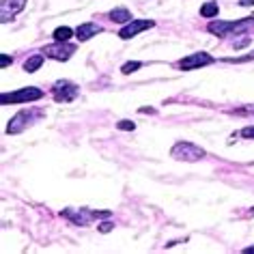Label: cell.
I'll return each instance as SVG.
<instances>
[{"mask_svg":"<svg viewBox=\"0 0 254 254\" xmlns=\"http://www.w3.org/2000/svg\"><path fill=\"white\" fill-rule=\"evenodd\" d=\"M72 35H73V31L69 26H61V28H56V31H54V39L56 41H69Z\"/></svg>","mask_w":254,"mask_h":254,"instance_id":"9a60e30c","label":"cell"},{"mask_svg":"<svg viewBox=\"0 0 254 254\" xmlns=\"http://www.w3.org/2000/svg\"><path fill=\"white\" fill-rule=\"evenodd\" d=\"M104 28L99 24H93V22H86V24H80L78 28H75V37H78V41H88L91 37H95V35H99Z\"/></svg>","mask_w":254,"mask_h":254,"instance_id":"8fae6325","label":"cell"},{"mask_svg":"<svg viewBox=\"0 0 254 254\" xmlns=\"http://www.w3.org/2000/svg\"><path fill=\"white\" fill-rule=\"evenodd\" d=\"M33 121V116H31V112L28 110H22V112H17V114L13 116V119L9 121V127H7V134H20L22 129H24L28 123Z\"/></svg>","mask_w":254,"mask_h":254,"instance_id":"9c48e42d","label":"cell"},{"mask_svg":"<svg viewBox=\"0 0 254 254\" xmlns=\"http://www.w3.org/2000/svg\"><path fill=\"white\" fill-rule=\"evenodd\" d=\"M110 20L119 22V24H127V22H132V13L127 9H114V11H110Z\"/></svg>","mask_w":254,"mask_h":254,"instance_id":"7c38bea8","label":"cell"},{"mask_svg":"<svg viewBox=\"0 0 254 254\" xmlns=\"http://www.w3.org/2000/svg\"><path fill=\"white\" fill-rule=\"evenodd\" d=\"M146 28H153V20H132L119 31V37L121 39H132L138 33L146 31Z\"/></svg>","mask_w":254,"mask_h":254,"instance_id":"52a82bcc","label":"cell"},{"mask_svg":"<svg viewBox=\"0 0 254 254\" xmlns=\"http://www.w3.org/2000/svg\"><path fill=\"white\" fill-rule=\"evenodd\" d=\"M170 155H173L175 159H179V162H198V159H203L207 153H205V149H200V146L183 140V143H177L173 146Z\"/></svg>","mask_w":254,"mask_h":254,"instance_id":"3957f363","label":"cell"},{"mask_svg":"<svg viewBox=\"0 0 254 254\" xmlns=\"http://www.w3.org/2000/svg\"><path fill=\"white\" fill-rule=\"evenodd\" d=\"M241 7H254V0H239Z\"/></svg>","mask_w":254,"mask_h":254,"instance_id":"44dd1931","label":"cell"},{"mask_svg":"<svg viewBox=\"0 0 254 254\" xmlns=\"http://www.w3.org/2000/svg\"><path fill=\"white\" fill-rule=\"evenodd\" d=\"M211 63H214V56H209L207 52H196V54H190V56L181 58L179 69H183V72H192V69L205 67V65H211Z\"/></svg>","mask_w":254,"mask_h":254,"instance_id":"8992f818","label":"cell"},{"mask_svg":"<svg viewBox=\"0 0 254 254\" xmlns=\"http://www.w3.org/2000/svg\"><path fill=\"white\" fill-rule=\"evenodd\" d=\"M112 226H114V224H112V222H104L102 226H99V230H102V233H110Z\"/></svg>","mask_w":254,"mask_h":254,"instance_id":"ffe728a7","label":"cell"},{"mask_svg":"<svg viewBox=\"0 0 254 254\" xmlns=\"http://www.w3.org/2000/svg\"><path fill=\"white\" fill-rule=\"evenodd\" d=\"M140 67H143V63L132 61V63H125V65H123V67H121V72H123V73H134L136 69H140Z\"/></svg>","mask_w":254,"mask_h":254,"instance_id":"2e32d148","label":"cell"},{"mask_svg":"<svg viewBox=\"0 0 254 254\" xmlns=\"http://www.w3.org/2000/svg\"><path fill=\"white\" fill-rule=\"evenodd\" d=\"M220 7H218V2H205L203 7H200V15L203 17H216Z\"/></svg>","mask_w":254,"mask_h":254,"instance_id":"5bb4252c","label":"cell"},{"mask_svg":"<svg viewBox=\"0 0 254 254\" xmlns=\"http://www.w3.org/2000/svg\"><path fill=\"white\" fill-rule=\"evenodd\" d=\"M78 93H80L78 84H73V82H69V80H58L56 84L52 86V95H54V102H58V104L73 102V99L78 97Z\"/></svg>","mask_w":254,"mask_h":254,"instance_id":"277c9868","label":"cell"},{"mask_svg":"<svg viewBox=\"0 0 254 254\" xmlns=\"http://www.w3.org/2000/svg\"><path fill=\"white\" fill-rule=\"evenodd\" d=\"M9 65H11V58L7 56V54H2V56H0V67H9Z\"/></svg>","mask_w":254,"mask_h":254,"instance_id":"d6986e66","label":"cell"},{"mask_svg":"<svg viewBox=\"0 0 254 254\" xmlns=\"http://www.w3.org/2000/svg\"><path fill=\"white\" fill-rule=\"evenodd\" d=\"M63 218H67V220H72L73 224H78V226H86L88 222H91V218H95V214L93 211H73V209H65L63 211Z\"/></svg>","mask_w":254,"mask_h":254,"instance_id":"30bf717a","label":"cell"},{"mask_svg":"<svg viewBox=\"0 0 254 254\" xmlns=\"http://www.w3.org/2000/svg\"><path fill=\"white\" fill-rule=\"evenodd\" d=\"M24 7H26V0H2V7H0V20L11 22Z\"/></svg>","mask_w":254,"mask_h":254,"instance_id":"ba28073f","label":"cell"},{"mask_svg":"<svg viewBox=\"0 0 254 254\" xmlns=\"http://www.w3.org/2000/svg\"><path fill=\"white\" fill-rule=\"evenodd\" d=\"M246 254H254V246H250V248H246V250H244Z\"/></svg>","mask_w":254,"mask_h":254,"instance_id":"7402d4cb","label":"cell"},{"mask_svg":"<svg viewBox=\"0 0 254 254\" xmlns=\"http://www.w3.org/2000/svg\"><path fill=\"white\" fill-rule=\"evenodd\" d=\"M43 97V91L37 86H26L20 88L15 93H2L0 95V104L7 106V104H28V102H37V99Z\"/></svg>","mask_w":254,"mask_h":254,"instance_id":"7a4b0ae2","label":"cell"},{"mask_svg":"<svg viewBox=\"0 0 254 254\" xmlns=\"http://www.w3.org/2000/svg\"><path fill=\"white\" fill-rule=\"evenodd\" d=\"M252 214H254V209H252Z\"/></svg>","mask_w":254,"mask_h":254,"instance_id":"603a6c76","label":"cell"},{"mask_svg":"<svg viewBox=\"0 0 254 254\" xmlns=\"http://www.w3.org/2000/svg\"><path fill=\"white\" fill-rule=\"evenodd\" d=\"M41 65H43V54H35V56H31V58H28V61L24 63V72L33 73V72H37Z\"/></svg>","mask_w":254,"mask_h":254,"instance_id":"4fadbf2b","label":"cell"},{"mask_svg":"<svg viewBox=\"0 0 254 254\" xmlns=\"http://www.w3.org/2000/svg\"><path fill=\"white\" fill-rule=\"evenodd\" d=\"M116 127L123 129V132H134V129H136V125L132 121H119V123H116Z\"/></svg>","mask_w":254,"mask_h":254,"instance_id":"e0dca14e","label":"cell"},{"mask_svg":"<svg viewBox=\"0 0 254 254\" xmlns=\"http://www.w3.org/2000/svg\"><path fill=\"white\" fill-rule=\"evenodd\" d=\"M73 52H75V45L67 43V41H56L54 45H45L43 48V54L54 58V61H69Z\"/></svg>","mask_w":254,"mask_h":254,"instance_id":"5b68a950","label":"cell"},{"mask_svg":"<svg viewBox=\"0 0 254 254\" xmlns=\"http://www.w3.org/2000/svg\"><path fill=\"white\" fill-rule=\"evenodd\" d=\"M239 136H241V138H254V125L244 127V129L239 132Z\"/></svg>","mask_w":254,"mask_h":254,"instance_id":"ac0fdd59","label":"cell"},{"mask_svg":"<svg viewBox=\"0 0 254 254\" xmlns=\"http://www.w3.org/2000/svg\"><path fill=\"white\" fill-rule=\"evenodd\" d=\"M252 26H254L252 17H244V20H239V22H211V24L207 26V31L218 35V37H226L228 33H244Z\"/></svg>","mask_w":254,"mask_h":254,"instance_id":"6da1fadb","label":"cell"}]
</instances>
